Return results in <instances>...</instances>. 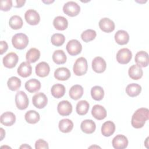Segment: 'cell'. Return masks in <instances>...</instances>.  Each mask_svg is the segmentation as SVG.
<instances>
[{
	"label": "cell",
	"instance_id": "obj_1",
	"mask_svg": "<svg viewBox=\"0 0 149 149\" xmlns=\"http://www.w3.org/2000/svg\"><path fill=\"white\" fill-rule=\"evenodd\" d=\"M149 119V110L146 108L137 109L132 117V126L136 129H140L144 126L146 122Z\"/></svg>",
	"mask_w": 149,
	"mask_h": 149
},
{
	"label": "cell",
	"instance_id": "obj_2",
	"mask_svg": "<svg viewBox=\"0 0 149 149\" xmlns=\"http://www.w3.org/2000/svg\"><path fill=\"white\" fill-rule=\"evenodd\" d=\"M13 46L17 49H23L29 44V38L24 33H17L12 38Z\"/></svg>",
	"mask_w": 149,
	"mask_h": 149
},
{
	"label": "cell",
	"instance_id": "obj_3",
	"mask_svg": "<svg viewBox=\"0 0 149 149\" xmlns=\"http://www.w3.org/2000/svg\"><path fill=\"white\" fill-rule=\"evenodd\" d=\"M88 69L87 61L84 57H80L75 61L73 70L75 75L80 76L85 74Z\"/></svg>",
	"mask_w": 149,
	"mask_h": 149
},
{
	"label": "cell",
	"instance_id": "obj_4",
	"mask_svg": "<svg viewBox=\"0 0 149 149\" xmlns=\"http://www.w3.org/2000/svg\"><path fill=\"white\" fill-rule=\"evenodd\" d=\"M63 12L68 16L74 17L78 15L80 12V7L74 1H69L64 4L63 6Z\"/></svg>",
	"mask_w": 149,
	"mask_h": 149
},
{
	"label": "cell",
	"instance_id": "obj_5",
	"mask_svg": "<svg viewBox=\"0 0 149 149\" xmlns=\"http://www.w3.org/2000/svg\"><path fill=\"white\" fill-rule=\"evenodd\" d=\"M15 104L17 108L20 110H24L28 107L29 98L27 94L23 91L17 92L15 95Z\"/></svg>",
	"mask_w": 149,
	"mask_h": 149
},
{
	"label": "cell",
	"instance_id": "obj_6",
	"mask_svg": "<svg viewBox=\"0 0 149 149\" xmlns=\"http://www.w3.org/2000/svg\"><path fill=\"white\" fill-rule=\"evenodd\" d=\"M132 53L130 50L127 48L120 49L116 54L117 61L122 65L128 63L132 59Z\"/></svg>",
	"mask_w": 149,
	"mask_h": 149
},
{
	"label": "cell",
	"instance_id": "obj_7",
	"mask_svg": "<svg viewBox=\"0 0 149 149\" xmlns=\"http://www.w3.org/2000/svg\"><path fill=\"white\" fill-rule=\"evenodd\" d=\"M66 48L69 54L72 56H75L81 52L82 45L78 40L73 39L68 41Z\"/></svg>",
	"mask_w": 149,
	"mask_h": 149
},
{
	"label": "cell",
	"instance_id": "obj_8",
	"mask_svg": "<svg viewBox=\"0 0 149 149\" xmlns=\"http://www.w3.org/2000/svg\"><path fill=\"white\" fill-rule=\"evenodd\" d=\"M33 104L38 109L44 108L48 103V98L43 93H38L34 94L32 98Z\"/></svg>",
	"mask_w": 149,
	"mask_h": 149
},
{
	"label": "cell",
	"instance_id": "obj_9",
	"mask_svg": "<svg viewBox=\"0 0 149 149\" xmlns=\"http://www.w3.org/2000/svg\"><path fill=\"white\" fill-rule=\"evenodd\" d=\"M24 18L26 22L30 25H37L40 21L39 13L34 9L27 10L24 14Z\"/></svg>",
	"mask_w": 149,
	"mask_h": 149
},
{
	"label": "cell",
	"instance_id": "obj_10",
	"mask_svg": "<svg viewBox=\"0 0 149 149\" xmlns=\"http://www.w3.org/2000/svg\"><path fill=\"white\" fill-rule=\"evenodd\" d=\"M19 61V57L15 52H9L3 58L2 62L5 67L12 69L16 66Z\"/></svg>",
	"mask_w": 149,
	"mask_h": 149
},
{
	"label": "cell",
	"instance_id": "obj_11",
	"mask_svg": "<svg viewBox=\"0 0 149 149\" xmlns=\"http://www.w3.org/2000/svg\"><path fill=\"white\" fill-rule=\"evenodd\" d=\"M91 65L93 70L97 73H101L104 72L107 68L105 61L100 56L95 57L92 61Z\"/></svg>",
	"mask_w": 149,
	"mask_h": 149
},
{
	"label": "cell",
	"instance_id": "obj_12",
	"mask_svg": "<svg viewBox=\"0 0 149 149\" xmlns=\"http://www.w3.org/2000/svg\"><path fill=\"white\" fill-rule=\"evenodd\" d=\"M134 61L137 65L140 67H147L149 63L148 54L147 52L140 51L136 53L134 58Z\"/></svg>",
	"mask_w": 149,
	"mask_h": 149
},
{
	"label": "cell",
	"instance_id": "obj_13",
	"mask_svg": "<svg viewBox=\"0 0 149 149\" xmlns=\"http://www.w3.org/2000/svg\"><path fill=\"white\" fill-rule=\"evenodd\" d=\"M112 146L115 149H124L127 147L128 140L123 134H118L112 140Z\"/></svg>",
	"mask_w": 149,
	"mask_h": 149
},
{
	"label": "cell",
	"instance_id": "obj_14",
	"mask_svg": "<svg viewBox=\"0 0 149 149\" xmlns=\"http://www.w3.org/2000/svg\"><path fill=\"white\" fill-rule=\"evenodd\" d=\"M57 111L61 116H68L72 112V105L67 100L62 101L58 104Z\"/></svg>",
	"mask_w": 149,
	"mask_h": 149
},
{
	"label": "cell",
	"instance_id": "obj_15",
	"mask_svg": "<svg viewBox=\"0 0 149 149\" xmlns=\"http://www.w3.org/2000/svg\"><path fill=\"white\" fill-rule=\"evenodd\" d=\"M100 29L105 33H111L115 30L114 22L108 17L101 19L98 23Z\"/></svg>",
	"mask_w": 149,
	"mask_h": 149
},
{
	"label": "cell",
	"instance_id": "obj_16",
	"mask_svg": "<svg viewBox=\"0 0 149 149\" xmlns=\"http://www.w3.org/2000/svg\"><path fill=\"white\" fill-rule=\"evenodd\" d=\"M91 114L97 120H102L107 116V113L105 108L101 105H95L91 109Z\"/></svg>",
	"mask_w": 149,
	"mask_h": 149
},
{
	"label": "cell",
	"instance_id": "obj_17",
	"mask_svg": "<svg viewBox=\"0 0 149 149\" xmlns=\"http://www.w3.org/2000/svg\"><path fill=\"white\" fill-rule=\"evenodd\" d=\"M35 71L38 76L40 77H44L49 74L50 67L48 63L45 62H41L36 65Z\"/></svg>",
	"mask_w": 149,
	"mask_h": 149
},
{
	"label": "cell",
	"instance_id": "obj_18",
	"mask_svg": "<svg viewBox=\"0 0 149 149\" xmlns=\"http://www.w3.org/2000/svg\"><path fill=\"white\" fill-rule=\"evenodd\" d=\"M16 121V116L15 115L10 111H7L3 113L0 118L1 123L6 126H10L13 125Z\"/></svg>",
	"mask_w": 149,
	"mask_h": 149
},
{
	"label": "cell",
	"instance_id": "obj_19",
	"mask_svg": "<svg viewBox=\"0 0 149 149\" xmlns=\"http://www.w3.org/2000/svg\"><path fill=\"white\" fill-rule=\"evenodd\" d=\"M17 73L22 77H27L32 73V67L29 62H23L17 68Z\"/></svg>",
	"mask_w": 149,
	"mask_h": 149
},
{
	"label": "cell",
	"instance_id": "obj_20",
	"mask_svg": "<svg viewBox=\"0 0 149 149\" xmlns=\"http://www.w3.org/2000/svg\"><path fill=\"white\" fill-rule=\"evenodd\" d=\"M70 76L71 74L70 70L65 67L57 68L54 72V77L58 80H67L69 79Z\"/></svg>",
	"mask_w": 149,
	"mask_h": 149
},
{
	"label": "cell",
	"instance_id": "obj_21",
	"mask_svg": "<svg viewBox=\"0 0 149 149\" xmlns=\"http://www.w3.org/2000/svg\"><path fill=\"white\" fill-rule=\"evenodd\" d=\"M80 128L83 132L86 134H91L95 130L96 125L91 119H86L81 122Z\"/></svg>",
	"mask_w": 149,
	"mask_h": 149
},
{
	"label": "cell",
	"instance_id": "obj_22",
	"mask_svg": "<svg viewBox=\"0 0 149 149\" xmlns=\"http://www.w3.org/2000/svg\"><path fill=\"white\" fill-rule=\"evenodd\" d=\"M41 83L36 79H31L27 81L25 83L24 87L26 90L29 93H33L37 92L41 88Z\"/></svg>",
	"mask_w": 149,
	"mask_h": 149
},
{
	"label": "cell",
	"instance_id": "obj_23",
	"mask_svg": "<svg viewBox=\"0 0 149 149\" xmlns=\"http://www.w3.org/2000/svg\"><path fill=\"white\" fill-rule=\"evenodd\" d=\"M115 131V125L111 121H106L104 122L101 127V133L105 137H109L112 135Z\"/></svg>",
	"mask_w": 149,
	"mask_h": 149
},
{
	"label": "cell",
	"instance_id": "obj_24",
	"mask_svg": "<svg viewBox=\"0 0 149 149\" xmlns=\"http://www.w3.org/2000/svg\"><path fill=\"white\" fill-rule=\"evenodd\" d=\"M115 40L119 45H125L129 41V35L128 33L123 30H118L115 34Z\"/></svg>",
	"mask_w": 149,
	"mask_h": 149
},
{
	"label": "cell",
	"instance_id": "obj_25",
	"mask_svg": "<svg viewBox=\"0 0 149 149\" xmlns=\"http://www.w3.org/2000/svg\"><path fill=\"white\" fill-rule=\"evenodd\" d=\"M128 74L132 79L137 80L142 77L143 72L141 67L137 65H133L129 68Z\"/></svg>",
	"mask_w": 149,
	"mask_h": 149
},
{
	"label": "cell",
	"instance_id": "obj_26",
	"mask_svg": "<svg viewBox=\"0 0 149 149\" xmlns=\"http://www.w3.org/2000/svg\"><path fill=\"white\" fill-rule=\"evenodd\" d=\"M53 25L56 30H65L68 26V21L65 17L58 16L54 18Z\"/></svg>",
	"mask_w": 149,
	"mask_h": 149
},
{
	"label": "cell",
	"instance_id": "obj_27",
	"mask_svg": "<svg viewBox=\"0 0 149 149\" xmlns=\"http://www.w3.org/2000/svg\"><path fill=\"white\" fill-rule=\"evenodd\" d=\"M70 97L74 100L80 99L83 94V88L79 84H75L72 86L69 90Z\"/></svg>",
	"mask_w": 149,
	"mask_h": 149
},
{
	"label": "cell",
	"instance_id": "obj_28",
	"mask_svg": "<svg viewBox=\"0 0 149 149\" xmlns=\"http://www.w3.org/2000/svg\"><path fill=\"white\" fill-rule=\"evenodd\" d=\"M65 87L60 83H57L53 85L51 88L52 95L56 98L62 97L65 94Z\"/></svg>",
	"mask_w": 149,
	"mask_h": 149
},
{
	"label": "cell",
	"instance_id": "obj_29",
	"mask_svg": "<svg viewBox=\"0 0 149 149\" xmlns=\"http://www.w3.org/2000/svg\"><path fill=\"white\" fill-rule=\"evenodd\" d=\"M59 130L62 133H69L71 132L73 128V122L69 119H61L58 124Z\"/></svg>",
	"mask_w": 149,
	"mask_h": 149
},
{
	"label": "cell",
	"instance_id": "obj_30",
	"mask_svg": "<svg viewBox=\"0 0 149 149\" xmlns=\"http://www.w3.org/2000/svg\"><path fill=\"white\" fill-rule=\"evenodd\" d=\"M141 91V87L137 83H131L126 87V92L127 94L131 97H134L139 95Z\"/></svg>",
	"mask_w": 149,
	"mask_h": 149
},
{
	"label": "cell",
	"instance_id": "obj_31",
	"mask_svg": "<svg viewBox=\"0 0 149 149\" xmlns=\"http://www.w3.org/2000/svg\"><path fill=\"white\" fill-rule=\"evenodd\" d=\"M66 55L62 49L56 50L52 54V60L57 65L65 63L66 62Z\"/></svg>",
	"mask_w": 149,
	"mask_h": 149
},
{
	"label": "cell",
	"instance_id": "obj_32",
	"mask_svg": "<svg viewBox=\"0 0 149 149\" xmlns=\"http://www.w3.org/2000/svg\"><path fill=\"white\" fill-rule=\"evenodd\" d=\"M40 57V51L36 48H30L26 53V59L27 61L29 63H34Z\"/></svg>",
	"mask_w": 149,
	"mask_h": 149
},
{
	"label": "cell",
	"instance_id": "obj_33",
	"mask_svg": "<svg viewBox=\"0 0 149 149\" xmlns=\"http://www.w3.org/2000/svg\"><path fill=\"white\" fill-rule=\"evenodd\" d=\"M24 119L27 123L35 124L40 120V116L37 111L34 110H30L25 113Z\"/></svg>",
	"mask_w": 149,
	"mask_h": 149
},
{
	"label": "cell",
	"instance_id": "obj_34",
	"mask_svg": "<svg viewBox=\"0 0 149 149\" xmlns=\"http://www.w3.org/2000/svg\"><path fill=\"white\" fill-rule=\"evenodd\" d=\"M23 22L21 17L18 15L12 16L9 21V25L13 30H18L22 27Z\"/></svg>",
	"mask_w": 149,
	"mask_h": 149
},
{
	"label": "cell",
	"instance_id": "obj_35",
	"mask_svg": "<svg viewBox=\"0 0 149 149\" xmlns=\"http://www.w3.org/2000/svg\"><path fill=\"white\" fill-rule=\"evenodd\" d=\"M91 95L94 100L101 101L104 96V89L99 86H95L91 89Z\"/></svg>",
	"mask_w": 149,
	"mask_h": 149
},
{
	"label": "cell",
	"instance_id": "obj_36",
	"mask_svg": "<svg viewBox=\"0 0 149 149\" xmlns=\"http://www.w3.org/2000/svg\"><path fill=\"white\" fill-rule=\"evenodd\" d=\"M89 103L86 100H81L77 103L76 111L79 115H86L89 109Z\"/></svg>",
	"mask_w": 149,
	"mask_h": 149
},
{
	"label": "cell",
	"instance_id": "obj_37",
	"mask_svg": "<svg viewBox=\"0 0 149 149\" xmlns=\"http://www.w3.org/2000/svg\"><path fill=\"white\" fill-rule=\"evenodd\" d=\"M7 85L10 90L16 91L21 86V80L16 76H12L8 79Z\"/></svg>",
	"mask_w": 149,
	"mask_h": 149
},
{
	"label": "cell",
	"instance_id": "obj_38",
	"mask_svg": "<svg viewBox=\"0 0 149 149\" xmlns=\"http://www.w3.org/2000/svg\"><path fill=\"white\" fill-rule=\"evenodd\" d=\"M96 31L92 29H87L84 31L81 34L82 40L85 42H88L95 39L96 37Z\"/></svg>",
	"mask_w": 149,
	"mask_h": 149
},
{
	"label": "cell",
	"instance_id": "obj_39",
	"mask_svg": "<svg viewBox=\"0 0 149 149\" xmlns=\"http://www.w3.org/2000/svg\"><path fill=\"white\" fill-rule=\"evenodd\" d=\"M65 41V36L61 33L54 34L51 38V42L52 45L56 47H59L63 44Z\"/></svg>",
	"mask_w": 149,
	"mask_h": 149
},
{
	"label": "cell",
	"instance_id": "obj_40",
	"mask_svg": "<svg viewBox=\"0 0 149 149\" xmlns=\"http://www.w3.org/2000/svg\"><path fill=\"white\" fill-rule=\"evenodd\" d=\"M12 6V1L11 0H2L1 1V10L2 11L9 10Z\"/></svg>",
	"mask_w": 149,
	"mask_h": 149
},
{
	"label": "cell",
	"instance_id": "obj_41",
	"mask_svg": "<svg viewBox=\"0 0 149 149\" xmlns=\"http://www.w3.org/2000/svg\"><path fill=\"white\" fill-rule=\"evenodd\" d=\"M35 148L36 149H41V148H48V143L43 139H38L36 141L35 143Z\"/></svg>",
	"mask_w": 149,
	"mask_h": 149
},
{
	"label": "cell",
	"instance_id": "obj_42",
	"mask_svg": "<svg viewBox=\"0 0 149 149\" xmlns=\"http://www.w3.org/2000/svg\"><path fill=\"white\" fill-rule=\"evenodd\" d=\"M8 48V45L5 41H0V54L2 55Z\"/></svg>",
	"mask_w": 149,
	"mask_h": 149
},
{
	"label": "cell",
	"instance_id": "obj_43",
	"mask_svg": "<svg viewBox=\"0 0 149 149\" xmlns=\"http://www.w3.org/2000/svg\"><path fill=\"white\" fill-rule=\"evenodd\" d=\"M16 2V5L14 6L15 8H21L22 7L24 4L26 2V1H19V0H17L15 1Z\"/></svg>",
	"mask_w": 149,
	"mask_h": 149
},
{
	"label": "cell",
	"instance_id": "obj_44",
	"mask_svg": "<svg viewBox=\"0 0 149 149\" xmlns=\"http://www.w3.org/2000/svg\"><path fill=\"white\" fill-rule=\"evenodd\" d=\"M0 130H1V140H2L3 137L5 136V132L3 130V129L2 127L0 129Z\"/></svg>",
	"mask_w": 149,
	"mask_h": 149
},
{
	"label": "cell",
	"instance_id": "obj_45",
	"mask_svg": "<svg viewBox=\"0 0 149 149\" xmlns=\"http://www.w3.org/2000/svg\"><path fill=\"white\" fill-rule=\"evenodd\" d=\"M20 148H31V147L27 144H24L20 147Z\"/></svg>",
	"mask_w": 149,
	"mask_h": 149
},
{
	"label": "cell",
	"instance_id": "obj_46",
	"mask_svg": "<svg viewBox=\"0 0 149 149\" xmlns=\"http://www.w3.org/2000/svg\"><path fill=\"white\" fill-rule=\"evenodd\" d=\"M42 2L45 3H47V4H49V3H51L52 2H54V1H42Z\"/></svg>",
	"mask_w": 149,
	"mask_h": 149
}]
</instances>
